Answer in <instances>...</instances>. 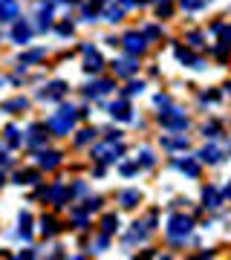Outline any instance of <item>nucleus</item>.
<instances>
[{"mask_svg":"<svg viewBox=\"0 0 231 260\" xmlns=\"http://www.w3.org/2000/svg\"><path fill=\"white\" fill-rule=\"evenodd\" d=\"M191 229H194V220L188 217V214H171V220H168L165 225V234L171 243H185L188 237H191Z\"/></svg>","mask_w":231,"mask_h":260,"instance_id":"nucleus-1","label":"nucleus"},{"mask_svg":"<svg viewBox=\"0 0 231 260\" xmlns=\"http://www.w3.org/2000/svg\"><path fill=\"white\" fill-rule=\"evenodd\" d=\"M159 124L168 130H185L188 127V116H185L179 107H168V110H159Z\"/></svg>","mask_w":231,"mask_h":260,"instance_id":"nucleus-2","label":"nucleus"},{"mask_svg":"<svg viewBox=\"0 0 231 260\" xmlns=\"http://www.w3.org/2000/svg\"><path fill=\"white\" fill-rule=\"evenodd\" d=\"M73 124H75V107H61V110L49 119V127L55 130V133H61V136H64V133H70V127H73Z\"/></svg>","mask_w":231,"mask_h":260,"instance_id":"nucleus-3","label":"nucleus"},{"mask_svg":"<svg viewBox=\"0 0 231 260\" xmlns=\"http://www.w3.org/2000/svg\"><path fill=\"white\" fill-rule=\"evenodd\" d=\"M119 156H121V145L116 139L104 142L98 148H92V159H98V162H116Z\"/></svg>","mask_w":231,"mask_h":260,"instance_id":"nucleus-4","label":"nucleus"},{"mask_svg":"<svg viewBox=\"0 0 231 260\" xmlns=\"http://www.w3.org/2000/svg\"><path fill=\"white\" fill-rule=\"evenodd\" d=\"M121 44H124V49H127L130 55H142V52L148 49V41H145V35H142V32H127Z\"/></svg>","mask_w":231,"mask_h":260,"instance_id":"nucleus-5","label":"nucleus"},{"mask_svg":"<svg viewBox=\"0 0 231 260\" xmlns=\"http://www.w3.org/2000/svg\"><path fill=\"white\" fill-rule=\"evenodd\" d=\"M136 70H139V64H136V58H133V55L121 58V61H116V64H113V73L119 75V78H130Z\"/></svg>","mask_w":231,"mask_h":260,"instance_id":"nucleus-6","label":"nucleus"},{"mask_svg":"<svg viewBox=\"0 0 231 260\" xmlns=\"http://www.w3.org/2000/svg\"><path fill=\"white\" fill-rule=\"evenodd\" d=\"M174 165L179 168V171H182L185 177H191V179H196V177H200V171H203V168H200V162H196L194 156H185V159H176Z\"/></svg>","mask_w":231,"mask_h":260,"instance_id":"nucleus-7","label":"nucleus"},{"mask_svg":"<svg viewBox=\"0 0 231 260\" xmlns=\"http://www.w3.org/2000/svg\"><path fill=\"white\" fill-rule=\"evenodd\" d=\"M107 110H110V116H113V119H119V121H133V113H130V104L124 102V99H121V102H113L110 107H107Z\"/></svg>","mask_w":231,"mask_h":260,"instance_id":"nucleus-8","label":"nucleus"},{"mask_svg":"<svg viewBox=\"0 0 231 260\" xmlns=\"http://www.w3.org/2000/svg\"><path fill=\"white\" fill-rule=\"evenodd\" d=\"M162 148L168 150H185L188 148V136L182 130H176V136H162Z\"/></svg>","mask_w":231,"mask_h":260,"instance_id":"nucleus-9","label":"nucleus"},{"mask_svg":"<svg viewBox=\"0 0 231 260\" xmlns=\"http://www.w3.org/2000/svg\"><path fill=\"white\" fill-rule=\"evenodd\" d=\"M200 159L208 162V165H217L222 159V145H205V148L200 150Z\"/></svg>","mask_w":231,"mask_h":260,"instance_id":"nucleus-10","label":"nucleus"},{"mask_svg":"<svg viewBox=\"0 0 231 260\" xmlns=\"http://www.w3.org/2000/svg\"><path fill=\"white\" fill-rule=\"evenodd\" d=\"M203 205H205V208H220V205H222V194L214 185L203 188Z\"/></svg>","mask_w":231,"mask_h":260,"instance_id":"nucleus-11","label":"nucleus"},{"mask_svg":"<svg viewBox=\"0 0 231 260\" xmlns=\"http://www.w3.org/2000/svg\"><path fill=\"white\" fill-rule=\"evenodd\" d=\"M176 61H182L185 67H196V70H203V61H200V58H194L185 47H176Z\"/></svg>","mask_w":231,"mask_h":260,"instance_id":"nucleus-12","label":"nucleus"},{"mask_svg":"<svg viewBox=\"0 0 231 260\" xmlns=\"http://www.w3.org/2000/svg\"><path fill=\"white\" fill-rule=\"evenodd\" d=\"M18 18V3L15 0H0V20Z\"/></svg>","mask_w":231,"mask_h":260,"instance_id":"nucleus-13","label":"nucleus"},{"mask_svg":"<svg viewBox=\"0 0 231 260\" xmlns=\"http://www.w3.org/2000/svg\"><path fill=\"white\" fill-rule=\"evenodd\" d=\"M139 200H142V194H139L136 188H127V191H121V197H119V203L124 205V208H136Z\"/></svg>","mask_w":231,"mask_h":260,"instance_id":"nucleus-14","label":"nucleus"},{"mask_svg":"<svg viewBox=\"0 0 231 260\" xmlns=\"http://www.w3.org/2000/svg\"><path fill=\"white\" fill-rule=\"evenodd\" d=\"M116 87L113 81H95V84H90V90H87V95H107Z\"/></svg>","mask_w":231,"mask_h":260,"instance_id":"nucleus-15","label":"nucleus"},{"mask_svg":"<svg viewBox=\"0 0 231 260\" xmlns=\"http://www.w3.org/2000/svg\"><path fill=\"white\" fill-rule=\"evenodd\" d=\"M156 15L159 18H171V15H174V0H159L156 3Z\"/></svg>","mask_w":231,"mask_h":260,"instance_id":"nucleus-16","label":"nucleus"},{"mask_svg":"<svg viewBox=\"0 0 231 260\" xmlns=\"http://www.w3.org/2000/svg\"><path fill=\"white\" fill-rule=\"evenodd\" d=\"M116 229H119V220H116V214H107V217H104V223H102V232L110 237Z\"/></svg>","mask_w":231,"mask_h":260,"instance_id":"nucleus-17","label":"nucleus"},{"mask_svg":"<svg viewBox=\"0 0 231 260\" xmlns=\"http://www.w3.org/2000/svg\"><path fill=\"white\" fill-rule=\"evenodd\" d=\"M102 55H95V52H92L90 58H87V64H84V70H87V73H98V70H102Z\"/></svg>","mask_w":231,"mask_h":260,"instance_id":"nucleus-18","label":"nucleus"},{"mask_svg":"<svg viewBox=\"0 0 231 260\" xmlns=\"http://www.w3.org/2000/svg\"><path fill=\"white\" fill-rule=\"evenodd\" d=\"M208 0H179V6H182L185 12H196V9H203Z\"/></svg>","mask_w":231,"mask_h":260,"instance_id":"nucleus-19","label":"nucleus"},{"mask_svg":"<svg viewBox=\"0 0 231 260\" xmlns=\"http://www.w3.org/2000/svg\"><path fill=\"white\" fill-rule=\"evenodd\" d=\"M203 136H205V139H217V136H220V124H217V121L203 124Z\"/></svg>","mask_w":231,"mask_h":260,"instance_id":"nucleus-20","label":"nucleus"},{"mask_svg":"<svg viewBox=\"0 0 231 260\" xmlns=\"http://www.w3.org/2000/svg\"><path fill=\"white\" fill-rule=\"evenodd\" d=\"M136 162H139L142 168H150L153 162H156V159H153V153H150L148 148H142V153H139V159H136Z\"/></svg>","mask_w":231,"mask_h":260,"instance_id":"nucleus-21","label":"nucleus"},{"mask_svg":"<svg viewBox=\"0 0 231 260\" xmlns=\"http://www.w3.org/2000/svg\"><path fill=\"white\" fill-rule=\"evenodd\" d=\"M41 130H44V127H38V124L29 130V136H26L29 145H41V142H44V133H41Z\"/></svg>","mask_w":231,"mask_h":260,"instance_id":"nucleus-22","label":"nucleus"},{"mask_svg":"<svg viewBox=\"0 0 231 260\" xmlns=\"http://www.w3.org/2000/svg\"><path fill=\"white\" fill-rule=\"evenodd\" d=\"M142 35H145V41H156V38H162V29L159 26H145Z\"/></svg>","mask_w":231,"mask_h":260,"instance_id":"nucleus-23","label":"nucleus"},{"mask_svg":"<svg viewBox=\"0 0 231 260\" xmlns=\"http://www.w3.org/2000/svg\"><path fill=\"white\" fill-rule=\"evenodd\" d=\"M61 159H58V153H41V165H46V168H55Z\"/></svg>","mask_w":231,"mask_h":260,"instance_id":"nucleus-24","label":"nucleus"},{"mask_svg":"<svg viewBox=\"0 0 231 260\" xmlns=\"http://www.w3.org/2000/svg\"><path fill=\"white\" fill-rule=\"evenodd\" d=\"M121 15H124V9H119V6H110V9H107V20H110V23H119Z\"/></svg>","mask_w":231,"mask_h":260,"instance_id":"nucleus-25","label":"nucleus"},{"mask_svg":"<svg viewBox=\"0 0 231 260\" xmlns=\"http://www.w3.org/2000/svg\"><path fill=\"white\" fill-rule=\"evenodd\" d=\"M142 93H145V84H142V81H133L127 87V95H142Z\"/></svg>","mask_w":231,"mask_h":260,"instance_id":"nucleus-26","label":"nucleus"},{"mask_svg":"<svg viewBox=\"0 0 231 260\" xmlns=\"http://www.w3.org/2000/svg\"><path fill=\"white\" fill-rule=\"evenodd\" d=\"M26 38H29V29L23 26V23H20V26L15 29V41H18V44H23V41H26Z\"/></svg>","mask_w":231,"mask_h":260,"instance_id":"nucleus-27","label":"nucleus"},{"mask_svg":"<svg viewBox=\"0 0 231 260\" xmlns=\"http://www.w3.org/2000/svg\"><path fill=\"white\" fill-rule=\"evenodd\" d=\"M188 44H191V47H203V35H200V32H188Z\"/></svg>","mask_w":231,"mask_h":260,"instance_id":"nucleus-28","label":"nucleus"},{"mask_svg":"<svg viewBox=\"0 0 231 260\" xmlns=\"http://www.w3.org/2000/svg\"><path fill=\"white\" fill-rule=\"evenodd\" d=\"M92 136H95V130H81V136H78V145H87Z\"/></svg>","mask_w":231,"mask_h":260,"instance_id":"nucleus-29","label":"nucleus"},{"mask_svg":"<svg viewBox=\"0 0 231 260\" xmlns=\"http://www.w3.org/2000/svg\"><path fill=\"white\" fill-rule=\"evenodd\" d=\"M222 32V49H228L231 47V26L228 29H220Z\"/></svg>","mask_w":231,"mask_h":260,"instance_id":"nucleus-30","label":"nucleus"},{"mask_svg":"<svg viewBox=\"0 0 231 260\" xmlns=\"http://www.w3.org/2000/svg\"><path fill=\"white\" fill-rule=\"evenodd\" d=\"M102 208V200L95 197V200H87V211H98Z\"/></svg>","mask_w":231,"mask_h":260,"instance_id":"nucleus-31","label":"nucleus"},{"mask_svg":"<svg viewBox=\"0 0 231 260\" xmlns=\"http://www.w3.org/2000/svg\"><path fill=\"white\" fill-rule=\"evenodd\" d=\"M136 171H139V162H136V165H121V174H124V177L136 174Z\"/></svg>","mask_w":231,"mask_h":260,"instance_id":"nucleus-32","label":"nucleus"},{"mask_svg":"<svg viewBox=\"0 0 231 260\" xmlns=\"http://www.w3.org/2000/svg\"><path fill=\"white\" fill-rule=\"evenodd\" d=\"M222 197H228V200H231V185H228V188H225V194H222Z\"/></svg>","mask_w":231,"mask_h":260,"instance_id":"nucleus-33","label":"nucleus"},{"mask_svg":"<svg viewBox=\"0 0 231 260\" xmlns=\"http://www.w3.org/2000/svg\"><path fill=\"white\" fill-rule=\"evenodd\" d=\"M225 93H228V95H231V81H228V84H225Z\"/></svg>","mask_w":231,"mask_h":260,"instance_id":"nucleus-34","label":"nucleus"},{"mask_svg":"<svg viewBox=\"0 0 231 260\" xmlns=\"http://www.w3.org/2000/svg\"><path fill=\"white\" fill-rule=\"evenodd\" d=\"M0 182H3V174H0Z\"/></svg>","mask_w":231,"mask_h":260,"instance_id":"nucleus-35","label":"nucleus"}]
</instances>
